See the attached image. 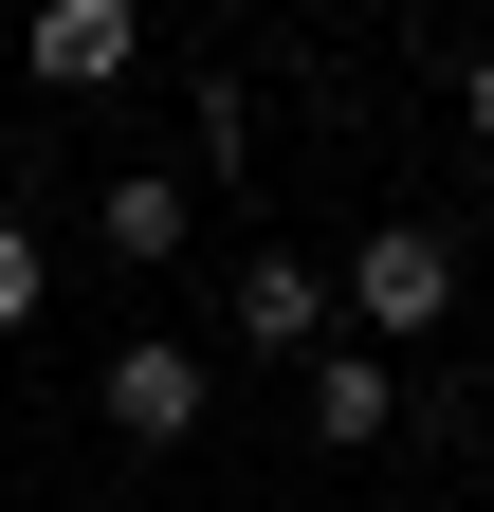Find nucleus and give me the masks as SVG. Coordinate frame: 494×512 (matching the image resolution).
<instances>
[{
	"label": "nucleus",
	"instance_id": "f257e3e1",
	"mask_svg": "<svg viewBox=\"0 0 494 512\" xmlns=\"http://www.w3.org/2000/svg\"><path fill=\"white\" fill-rule=\"evenodd\" d=\"M348 311H366L385 348H421V330L458 311V238H440V220H366V256H348Z\"/></svg>",
	"mask_w": 494,
	"mask_h": 512
},
{
	"label": "nucleus",
	"instance_id": "f03ea898",
	"mask_svg": "<svg viewBox=\"0 0 494 512\" xmlns=\"http://www.w3.org/2000/svg\"><path fill=\"white\" fill-rule=\"evenodd\" d=\"M92 403H110V439H202L220 366H183V330H129V348L92 366Z\"/></svg>",
	"mask_w": 494,
	"mask_h": 512
},
{
	"label": "nucleus",
	"instance_id": "7ed1b4c3",
	"mask_svg": "<svg viewBox=\"0 0 494 512\" xmlns=\"http://www.w3.org/2000/svg\"><path fill=\"white\" fill-rule=\"evenodd\" d=\"M147 0H37V92H129Z\"/></svg>",
	"mask_w": 494,
	"mask_h": 512
},
{
	"label": "nucleus",
	"instance_id": "20e7f679",
	"mask_svg": "<svg viewBox=\"0 0 494 512\" xmlns=\"http://www.w3.org/2000/svg\"><path fill=\"white\" fill-rule=\"evenodd\" d=\"M385 421H403V366L385 348H312V439H330V458H366Z\"/></svg>",
	"mask_w": 494,
	"mask_h": 512
},
{
	"label": "nucleus",
	"instance_id": "39448f33",
	"mask_svg": "<svg viewBox=\"0 0 494 512\" xmlns=\"http://www.w3.org/2000/svg\"><path fill=\"white\" fill-rule=\"evenodd\" d=\"M238 348H330V275L312 256H238Z\"/></svg>",
	"mask_w": 494,
	"mask_h": 512
},
{
	"label": "nucleus",
	"instance_id": "423d86ee",
	"mask_svg": "<svg viewBox=\"0 0 494 512\" xmlns=\"http://www.w3.org/2000/svg\"><path fill=\"white\" fill-rule=\"evenodd\" d=\"M92 238L129 256V275H165V256H183V183H165V165H129V183L92 202Z\"/></svg>",
	"mask_w": 494,
	"mask_h": 512
},
{
	"label": "nucleus",
	"instance_id": "0eeeda50",
	"mask_svg": "<svg viewBox=\"0 0 494 512\" xmlns=\"http://www.w3.org/2000/svg\"><path fill=\"white\" fill-rule=\"evenodd\" d=\"M37 293H55V256H37V220H0V330H37Z\"/></svg>",
	"mask_w": 494,
	"mask_h": 512
},
{
	"label": "nucleus",
	"instance_id": "6e6552de",
	"mask_svg": "<svg viewBox=\"0 0 494 512\" xmlns=\"http://www.w3.org/2000/svg\"><path fill=\"white\" fill-rule=\"evenodd\" d=\"M458 110H476V128H494V37H476V55H458Z\"/></svg>",
	"mask_w": 494,
	"mask_h": 512
}]
</instances>
